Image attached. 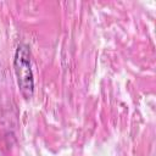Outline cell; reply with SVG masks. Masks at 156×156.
<instances>
[{"label":"cell","instance_id":"6da1fadb","mask_svg":"<svg viewBox=\"0 0 156 156\" xmlns=\"http://www.w3.org/2000/svg\"><path fill=\"white\" fill-rule=\"evenodd\" d=\"M13 68L20 91L26 100H29L34 93V78L30 66V51L27 45L20 44L17 46L13 58Z\"/></svg>","mask_w":156,"mask_h":156}]
</instances>
